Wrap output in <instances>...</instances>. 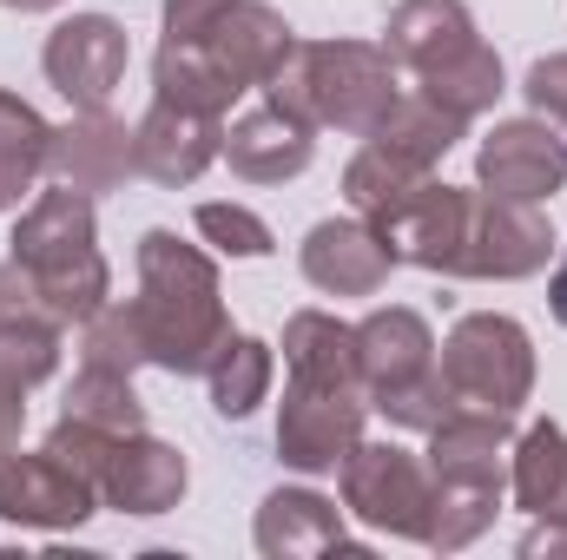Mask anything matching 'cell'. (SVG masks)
<instances>
[{"label":"cell","instance_id":"cell-25","mask_svg":"<svg viewBox=\"0 0 567 560\" xmlns=\"http://www.w3.org/2000/svg\"><path fill=\"white\" fill-rule=\"evenodd\" d=\"M271 383H278V350H271L265 336H245V330H231L225 350H218L212 370H205L212 409L225 422H251L271 403Z\"/></svg>","mask_w":567,"mask_h":560},{"label":"cell","instance_id":"cell-34","mask_svg":"<svg viewBox=\"0 0 567 560\" xmlns=\"http://www.w3.org/2000/svg\"><path fill=\"white\" fill-rule=\"evenodd\" d=\"M522 100H528L535 120L567 126V53H542V60L522 73Z\"/></svg>","mask_w":567,"mask_h":560},{"label":"cell","instance_id":"cell-4","mask_svg":"<svg viewBox=\"0 0 567 560\" xmlns=\"http://www.w3.org/2000/svg\"><path fill=\"white\" fill-rule=\"evenodd\" d=\"M435 363H442V383H449L455 409L522 416V403L535 396V336L508 310H468V317H455V330L442 336Z\"/></svg>","mask_w":567,"mask_h":560},{"label":"cell","instance_id":"cell-18","mask_svg":"<svg viewBox=\"0 0 567 560\" xmlns=\"http://www.w3.org/2000/svg\"><path fill=\"white\" fill-rule=\"evenodd\" d=\"M245 185H290L310 172L317 158V126H303L297 113H284L271 100H258L251 113H238L225 126V152H218Z\"/></svg>","mask_w":567,"mask_h":560},{"label":"cell","instance_id":"cell-38","mask_svg":"<svg viewBox=\"0 0 567 560\" xmlns=\"http://www.w3.org/2000/svg\"><path fill=\"white\" fill-rule=\"evenodd\" d=\"M548 310H555V323L567 330V251H561V265H555V278H548Z\"/></svg>","mask_w":567,"mask_h":560},{"label":"cell","instance_id":"cell-32","mask_svg":"<svg viewBox=\"0 0 567 560\" xmlns=\"http://www.w3.org/2000/svg\"><path fill=\"white\" fill-rule=\"evenodd\" d=\"M192 225H198V238H205L218 258H271V251H278V231H271L251 205H225V198H212V205L192 211Z\"/></svg>","mask_w":567,"mask_h":560},{"label":"cell","instance_id":"cell-11","mask_svg":"<svg viewBox=\"0 0 567 560\" xmlns=\"http://www.w3.org/2000/svg\"><path fill=\"white\" fill-rule=\"evenodd\" d=\"M462 218H468V185H449V178H435V172H429L403 205L377 211L370 225H377V238L390 245V258H396V265H416V271L449 278L455 245H462Z\"/></svg>","mask_w":567,"mask_h":560},{"label":"cell","instance_id":"cell-14","mask_svg":"<svg viewBox=\"0 0 567 560\" xmlns=\"http://www.w3.org/2000/svg\"><path fill=\"white\" fill-rule=\"evenodd\" d=\"M508 448H515V416L495 409H455L429 428V481L435 488H502L508 495Z\"/></svg>","mask_w":567,"mask_h":560},{"label":"cell","instance_id":"cell-36","mask_svg":"<svg viewBox=\"0 0 567 560\" xmlns=\"http://www.w3.org/2000/svg\"><path fill=\"white\" fill-rule=\"evenodd\" d=\"M27 396H33V390L0 363V448H13V442H20V428H27Z\"/></svg>","mask_w":567,"mask_h":560},{"label":"cell","instance_id":"cell-6","mask_svg":"<svg viewBox=\"0 0 567 560\" xmlns=\"http://www.w3.org/2000/svg\"><path fill=\"white\" fill-rule=\"evenodd\" d=\"M555 258V225L542 205L522 198H495L482 185H468V218H462V245H455V283H522L542 278Z\"/></svg>","mask_w":567,"mask_h":560},{"label":"cell","instance_id":"cell-17","mask_svg":"<svg viewBox=\"0 0 567 560\" xmlns=\"http://www.w3.org/2000/svg\"><path fill=\"white\" fill-rule=\"evenodd\" d=\"M218 152H225V120H205V113H185V106H165V100H152L145 120L133 126L140 178L165 185V191L198 185Z\"/></svg>","mask_w":567,"mask_h":560},{"label":"cell","instance_id":"cell-37","mask_svg":"<svg viewBox=\"0 0 567 560\" xmlns=\"http://www.w3.org/2000/svg\"><path fill=\"white\" fill-rule=\"evenodd\" d=\"M515 554L522 560H561L567 554V521H535V528H528V535H522V548H515Z\"/></svg>","mask_w":567,"mask_h":560},{"label":"cell","instance_id":"cell-26","mask_svg":"<svg viewBox=\"0 0 567 560\" xmlns=\"http://www.w3.org/2000/svg\"><path fill=\"white\" fill-rule=\"evenodd\" d=\"M416 86H423L435 106H449L455 120H482V113H495L502 106V93H508V66H502V53L488 46V40H468L462 53H449L442 66H429L416 73Z\"/></svg>","mask_w":567,"mask_h":560},{"label":"cell","instance_id":"cell-27","mask_svg":"<svg viewBox=\"0 0 567 560\" xmlns=\"http://www.w3.org/2000/svg\"><path fill=\"white\" fill-rule=\"evenodd\" d=\"M47 152H53V126L40 120V106L0 86V211L27 205V191L47 178Z\"/></svg>","mask_w":567,"mask_h":560},{"label":"cell","instance_id":"cell-35","mask_svg":"<svg viewBox=\"0 0 567 560\" xmlns=\"http://www.w3.org/2000/svg\"><path fill=\"white\" fill-rule=\"evenodd\" d=\"M218 13H225V0H158V27H165V40H198Z\"/></svg>","mask_w":567,"mask_h":560},{"label":"cell","instance_id":"cell-28","mask_svg":"<svg viewBox=\"0 0 567 560\" xmlns=\"http://www.w3.org/2000/svg\"><path fill=\"white\" fill-rule=\"evenodd\" d=\"M370 139L390 145V152H403V158H416V165H429V172H435V165H442L455 145L468 139V120H455L449 106H435L423 86H403V93H396V106L377 120V133H370Z\"/></svg>","mask_w":567,"mask_h":560},{"label":"cell","instance_id":"cell-24","mask_svg":"<svg viewBox=\"0 0 567 560\" xmlns=\"http://www.w3.org/2000/svg\"><path fill=\"white\" fill-rule=\"evenodd\" d=\"M508 501L528 521H567V428L528 422L508 448Z\"/></svg>","mask_w":567,"mask_h":560},{"label":"cell","instance_id":"cell-12","mask_svg":"<svg viewBox=\"0 0 567 560\" xmlns=\"http://www.w3.org/2000/svg\"><path fill=\"white\" fill-rule=\"evenodd\" d=\"M297 271H303L310 290H323V297H377L390 283V271H396V258L377 238V225L350 211V218H317L303 231Z\"/></svg>","mask_w":567,"mask_h":560},{"label":"cell","instance_id":"cell-21","mask_svg":"<svg viewBox=\"0 0 567 560\" xmlns=\"http://www.w3.org/2000/svg\"><path fill=\"white\" fill-rule=\"evenodd\" d=\"M468 40H482L468 0H396L390 20H383V46H390V60H396L403 73L442 66V60L462 53Z\"/></svg>","mask_w":567,"mask_h":560},{"label":"cell","instance_id":"cell-13","mask_svg":"<svg viewBox=\"0 0 567 560\" xmlns=\"http://www.w3.org/2000/svg\"><path fill=\"white\" fill-rule=\"evenodd\" d=\"M192 488V468L172 442H158L152 428L140 435H120L106 468H100V508L113 515H133V521H152V515H172Z\"/></svg>","mask_w":567,"mask_h":560},{"label":"cell","instance_id":"cell-3","mask_svg":"<svg viewBox=\"0 0 567 560\" xmlns=\"http://www.w3.org/2000/svg\"><path fill=\"white\" fill-rule=\"evenodd\" d=\"M258 93L317 133L337 126L350 139H370L403 93V66L390 60L383 40H297Z\"/></svg>","mask_w":567,"mask_h":560},{"label":"cell","instance_id":"cell-20","mask_svg":"<svg viewBox=\"0 0 567 560\" xmlns=\"http://www.w3.org/2000/svg\"><path fill=\"white\" fill-rule=\"evenodd\" d=\"M198 40L218 53V66H225L245 93H258V86L284 66V53L297 46L290 20H284L271 0H225V13H218Z\"/></svg>","mask_w":567,"mask_h":560},{"label":"cell","instance_id":"cell-19","mask_svg":"<svg viewBox=\"0 0 567 560\" xmlns=\"http://www.w3.org/2000/svg\"><path fill=\"white\" fill-rule=\"evenodd\" d=\"M251 541L265 560H303V554H363L343 528V508L317 488H271L258 501V521H251Z\"/></svg>","mask_w":567,"mask_h":560},{"label":"cell","instance_id":"cell-8","mask_svg":"<svg viewBox=\"0 0 567 560\" xmlns=\"http://www.w3.org/2000/svg\"><path fill=\"white\" fill-rule=\"evenodd\" d=\"M370 422V396L363 390H330V383H284L278 403V462L290 475L317 481L337 475L343 455L363 442Z\"/></svg>","mask_w":567,"mask_h":560},{"label":"cell","instance_id":"cell-9","mask_svg":"<svg viewBox=\"0 0 567 560\" xmlns=\"http://www.w3.org/2000/svg\"><path fill=\"white\" fill-rule=\"evenodd\" d=\"M126 66H133V40L113 13H66L40 46V73L73 113L113 106V93L126 86Z\"/></svg>","mask_w":567,"mask_h":560},{"label":"cell","instance_id":"cell-1","mask_svg":"<svg viewBox=\"0 0 567 560\" xmlns=\"http://www.w3.org/2000/svg\"><path fill=\"white\" fill-rule=\"evenodd\" d=\"M140 265V330H145V363L165 376H205L212 356L231 336V310H225V283H218V258L185 245L178 231L152 225L133 251Z\"/></svg>","mask_w":567,"mask_h":560},{"label":"cell","instance_id":"cell-33","mask_svg":"<svg viewBox=\"0 0 567 560\" xmlns=\"http://www.w3.org/2000/svg\"><path fill=\"white\" fill-rule=\"evenodd\" d=\"M370 409L390 422V428H403V435H429L442 416H455V396H449V383H442V363H435V376L410 383V390H396V396H377Z\"/></svg>","mask_w":567,"mask_h":560},{"label":"cell","instance_id":"cell-16","mask_svg":"<svg viewBox=\"0 0 567 560\" xmlns=\"http://www.w3.org/2000/svg\"><path fill=\"white\" fill-rule=\"evenodd\" d=\"M435 330H429L423 310L410 303H383L357 323V376H363V396H396L410 383L435 376Z\"/></svg>","mask_w":567,"mask_h":560},{"label":"cell","instance_id":"cell-15","mask_svg":"<svg viewBox=\"0 0 567 560\" xmlns=\"http://www.w3.org/2000/svg\"><path fill=\"white\" fill-rule=\"evenodd\" d=\"M47 178H53V185H73V191H86V198L120 191L126 178H140L133 126L113 120V106H100V113H73L66 126H53Z\"/></svg>","mask_w":567,"mask_h":560},{"label":"cell","instance_id":"cell-29","mask_svg":"<svg viewBox=\"0 0 567 560\" xmlns=\"http://www.w3.org/2000/svg\"><path fill=\"white\" fill-rule=\"evenodd\" d=\"M423 178H429V165H416V158H403V152H390V145H377V139H363L350 152V165H343V198H350L357 218H377V211L403 205Z\"/></svg>","mask_w":567,"mask_h":560},{"label":"cell","instance_id":"cell-31","mask_svg":"<svg viewBox=\"0 0 567 560\" xmlns=\"http://www.w3.org/2000/svg\"><path fill=\"white\" fill-rule=\"evenodd\" d=\"M80 363H93V370H120V376L145 370V330H140L133 297H126V303L106 297V303L80 323Z\"/></svg>","mask_w":567,"mask_h":560},{"label":"cell","instance_id":"cell-10","mask_svg":"<svg viewBox=\"0 0 567 560\" xmlns=\"http://www.w3.org/2000/svg\"><path fill=\"white\" fill-rule=\"evenodd\" d=\"M475 185L495 198H522V205H548L567 191V139L548 120H495L475 145Z\"/></svg>","mask_w":567,"mask_h":560},{"label":"cell","instance_id":"cell-30","mask_svg":"<svg viewBox=\"0 0 567 560\" xmlns=\"http://www.w3.org/2000/svg\"><path fill=\"white\" fill-rule=\"evenodd\" d=\"M60 416L86 422V428H106V435H140V428H145V403H140V390H133V376L80 363V376L66 383Z\"/></svg>","mask_w":567,"mask_h":560},{"label":"cell","instance_id":"cell-39","mask_svg":"<svg viewBox=\"0 0 567 560\" xmlns=\"http://www.w3.org/2000/svg\"><path fill=\"white\" fill-rule=\"evenodd\" d=\"M7 13H53V7H66V0H0Z\"/></svg>","mask_w":567,"mask_h":560},{"label":"cell","instance_id":"cell-5","mask_svg":"<svg viewBox=\"0 0 567 560\" xmlns=\"http://www.w3.org/2000/svg\"><path fill=\"white\" fill-rule=\"evenodd\" d=\"M337 495H343V515L363 521L370 535H390V541H429V508H435V488H429V462L403 442H357L337 468Z\"/></svg>","mask_w":567,"mask_h":560},{"label":"cell","instance_id":"cell-2","mask_svg":"<svg viewBox=\"0 0 567 560\" xmlns=\"http://www.w3.org/2000/svg\"><path fill=\"white\" fill-rule=\"evenodd\" d=\"M7 258L27 271L40 310L60 330H80L113 297V271H106V251H100V198H86L73 185L33 191L20 205Z\"/></svg>","mask_w":567,"mask_h":560},{"label":"cell","instance_id":"cell-7","mask_svg":"<svg viewBox=\"0 0 567 560\" xmlns=\"http://www.w3.org/2000/svg\"><path fill=\"white\" fill-rule=\"evenodd\" d=\"M100 515V488L60 462L47 442L40 448H0V521L33 528V535H73Z\"/></svg>","mask_w":567,"mask_h":560},{"label":"cell","instance_id":"cell-22","mask_svg":"<svg viewBox=\"0 0 567 560\" xmlns=\"http://www.w3.org/2000/svg\"><path fill=\"white\" fill-rule=\"evenodd\" d=\"M152 100L205 113V120H231L245 86L218 66V53L205 40H158V53H152Z\"/></svg>","mask_w":567,"mask_h":560},{"label":"cell","instance_id":"cell-23","mask_svg":"<svg viewBox=\"0 0 567 560\" xmlns=\"http://www.w3.org/2000/svg\"><path fill=\"white\" fill-rule=\"evenodd\" d=\"M278 350H284V376L290 383L363 390V376H357V323H343L337 310H290Z\"/></svg>","mask_w":567,"mask_h":560}]
</instances>
